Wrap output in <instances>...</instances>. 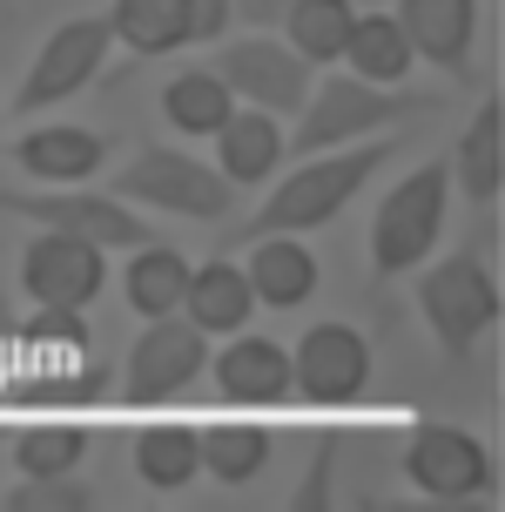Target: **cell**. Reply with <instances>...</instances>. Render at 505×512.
Instances as JSON below:
<instances>
[{
  "instance_id": "6da1fadb",
  "label": "cell",
  "mask_w": 505,
  "mask_h": 512,
  "mask_svg": "<svg viewBox=\"0 0 505 512\" xmlns=\"http://www.w3.org/2000/svg\"><path fill=\"white\" fill-rule=\"evenodd\" d=\"M398 149H404V135H384V128H378V135H364V142L303 155L297 169L263 196V209H256L250 223H236V236L256 243V236H310V230H324L330 216L351 209V196L378 176Z\"/></svg>"
},
{
  "instance_id": "7a4b0ae2",
  "label": "cell",
  "mask_w": 505,
  "mask_h": 512,
  "mask_svg": "<svg viewBox=\"0 0 505 512\" xmlns=\"http://www.w3.org/2000/svg\"><path fill=\"white\" fill-rule=\"evenodd\" d=\"M438 95H411L404 81H364V75H330L310 81V95L297 108V135H283L290 155H317V149H344V142H364L378 128L404 122V115H431Z\"/></svg>"
},
{
  "instance_id": "3957f363",
  "label": "cell",
  "mask_w": 505,
  "mask_h": 512,
  "mask_svg": "<svg viewBox=\"0 0 505 512\" xmlns=\"http://www.w3.org/2000/svg\"><path fill=\"white\" fill-rule=\"evenodd\" d=\"M108 196L149 209V216H182V223H229L236 216V182L216 169V162H196V155L169 149V142H142L128 155V169L108 176Z\"/></svg>"
},
{
  "instance_id": "277c9868",
  "label": "cell",
  "mask_w": 505,
  "mask_h": 512,
  "mask_svg": "<svg viewBox=\"0 0 505 512\" xmlns=\"http://www.w3.org/2000/svg\"><path fill=\"white\" fill-rule=\"evenodd\" d=\"M445 209H452V169L445 162H425L404 182H391L378 216H371V270L378 277H411L438 250Z\"/></svg>"
},
{
  "instance_id": "5b68a950",
  "label": "cell",
  "mask_w": 505,
  "mask_h": 512,
  "mask_svg": "<svg viewBox=\"0 0 505 512\" xmlns=\"http://www.w3.org/2000/svg\"><path fill=\"white\" fill-rule=\"evenodd\" d=\"M0 209L7 216H27L41 230H68L88 236L101 250H135L149 243L155 223H142V209L108 196V189H88V182H41V189H0Z\"/></svg>"
},
{
  "instance_id": "8992f818",
  "label": "cell",
  "mask_w": 505,
  "mask_h": 512,
  "mask_svg": "<svg viewBox=\"0 0 505 512\" xmlns=\"http://www.w3.org/2000/svg\"><path fill=\"white\" fill-rule=\"evenodd\" d=\"M425 277H418V310H425L431 337L452 351V358H472V344H479L492 324H499V277L485 270L479 250H458L445 263H418Z\"/></svg>"
},
{
  "instance_id": "52a82bcc",
  "label": "cell",
  "mask_w": 505,
  "mask_h": 512,
  "mask_svg": "<svg viewBox=\"0 0 505 512\" xmlns=\"http://www.w3.org/2000/svg\"><path fill=\"white\" fill-rule=\"evenodd\" d=\"M108 48H115L108 14H75V21H61L48 41H41V54L27 61V81H21V95H14V115H48V108L75 102L81 88L108 68Z\"/></svg>"
},
{
  "instance_id": "ba28073f",
  "label": "cell",
  "mask_w": 505,
  "mask_h": 512,
  "mask_svg": "<svg viewBox=\"0 0 505 512\" xmlns=\"http://www.w3.org/2000/svg\"><path fill=\"white\" fill-rule=\"evenodd\" d=\"M216 75L229 81V95H236L243 108L297 115L303 95H310V81H317V68L283 41L277 27H256V34H243V41H223V68H216Z\"/></svg>"
},
{
  "instance_id": "9c48e42d",
  "label": "cell",
  "mask_w": 505,
  "mask_h": 512,
  "mask_svg": "<svg viewBox=\"0 0 505 512\" xmlns=\"http://www.w3.org/2000/svg\"><path fill=\"white\" fill-rule=\"evenodd\" d=\"M371 384V337L357 324H310L290 351V391L310 398V405H357Z\"/></svg>"
},
{
  "instance_id": "30bf717a",
  "label": "cell",
  "mask_w": 505,
  "mask_h": 512,
  "mask_svg": "<svg viewBox=\"0 0 505 512\" xmlns=\"http://www.w3.org/2000/svg\"><path fill=\"white\" fill-rule=\"evenodd\" d=\"M202 364H209V337H202L182 310H169V317H149V331L135 337L122 384H128L135 405H169L182 391H196Z\"/></svg>"
},
{
  "instance_id": "8fae6325",
  "label": "cell",
  "mask_w": 505,
  "mask_h": 512,
  "mask_svg": "<svg viewBox=\"0 0 505 512\" xmlns=\"http://www.w3.org/2000/svg\"><path fill=\"white\" fill-rule=\"evenodd\" d=\"M108 283V250L68 230H34V243L21 250V290L34 304H61V310H88Z\"/></svg>"
},
{
  "instance_id": "7c38bea8",
  "label": "cell",
  "mask_w": 505,
  "mask_h": 512,
  "mask_svg": "<svg viewBox=\"0 0 505 512\" xmlns=\"http://www.w3.org/2000/svg\"><path fill=\"white\" fill-rule=\"evenodd\" d=\"M404 479L438 506H458V499H479L492 486V452L465 425H425L404 445Z\"/></svg>"
},
{
  "instance_id": "4fadbf2b",
  "label": "cell",
  "mask_w": 505,
  "mask_h": 512,
  "mask_svg": "<svg viewBox=\"0 0 505 512\" xmlns=\"http://www.w3.org/2000/svg\"><path fill=\"white\" fill-rule=\"evenodd\" d=\"M202 371L216 378V391H223L229 405H283V398H297L290 391V351H283L277 337H256L250 324L229 331V344Z\"/></svg>"
},
{
  "instance_id": "5bb4252c",
  "label": "cell",
  "mask_w": 505,
  "mask_h": 512,
  "mask_svg": "<svg viewBox=\"0 0 505 512\" xmlns=\"http://www.w3.org/2000/svg\"><path fill=\"white\" fill-rule=\"evenodd\" d=\"M404 27V41L418 61L445 68V75H465L472 68V41H479V0H398L391 7Z\"/></svg>"
},
{
  "instance_id": "9a60e30c",
  "label": "cell",
  "mask_w": 505,
  "mask_h": 512,
  "mask_svg": "<svg viewBox=\"0 0 505 512\" xmlns=\"http://www.w3.org/2000/svg\"><path fill=\"white\" fill-rule=\"evenodd\" d=\"M14 169L34 182H95L108 169V135L81 122H41L14 142Z\"/></svg>"
},
{
  "instance_id": "2e32d148",
  "label": "cell",
  "mask_w": 505,
  "mask_h": 512,
  "mask_svg": "<svg viewBox=\"0 0 505 512\" xmlns=\"http://www.w3.org/2000/svg\"><path fill=\"white\" fill-rule=\"evenodd\" d=\"M209 142H216V169H223L236 189H256V182H270L283 162H290L283 115H263V108H229L223 128H216Z\"/></svg>"
},
{
  "instance_id": "e0dca14e",
  "label": "cell",
  "mask_w": 505,
  "mask_h": 512,
  "mask_svg": "<svg viewBox=\"0 0 505 512\" xmlns=\"http://www.w3.org/2000/svg\"><path fill=\"white\" fill-rule=\"evenodd\" d=\"M445 169H452V189H465L472 209L499 203V189H505V102L499 95H485L472 108V122H465V135H458Z\"/></svg>"
},
{
  "instance_id": "ac0fdd59",
  "label": "cell",
  "mask_w": 505,
  "mask_h": 512,
  "mask_svg": "<svg viewBox=\"0 0 505 512\" xmlns=\"http://www.w3.org/2000/svg\"><path fill=\"white\" fill-rule=\"evenodd\" d=\"M182 317L196 324L202 337H229L256 317V290L243 277V263L229 256H209V263H189V283H182Z\"/></svg>"
},
{
  "instance_id": "d6986e66",
  "label": "cell",
  "mask_w": 505,
  "mask_h": 512,
  "mask_svg": "<svg viewBox=\"0 0 505 512\" xmlns=\"http://www.w3.org/2000/svg\"><path fill=\"white\" fill-rule=\"evenodd\" d=\"M243 277H250V290H256V304H263V310H297V304L317 297L324 270H317V256H310L303 236H256Z\"/></svg>"
},
{
  "instance_id": "ffe728a7",
  "label": "cell",
  "mask_w": 505,
  "mask_h": 512,
  "mask_svg": "<svg viewBox=\"0 0 505 512\" xmlns=\"http://www.w3.org/2000/svg\"><path fill=\"white\" fill-rule=\"evenodd\" d=\"M196 452H202V472L216 479V486H250L270 472V452H277V438L250 425V418H223V425H202L196 432Z\"/></svg>"
},
{
  "instance_id": "44dd1931",
  "label": "cell",
  "mask_w": 505,
  "mask_h": 512,
  "mask_svg": "<svg viewBox=\"0 0 505 512\" xmlns=\"http://www.w3.org/2000/svg\"><path fill=\"white\" fill-rule=\"evenodd\" d=\"M182 283H189V256L176 243H135L128 250V270H122V297L135 317H169L182 310Z\"/></svg>"
},
{
  "instance_id": "7402d4cb",
  "label": "cell",
  "mask_w": 505,
  "mask_h": 512,
  "mask_svg": "<svg viewBox=\"0 0 505 512\" xmlns=\"http://www.w3.org/2000/svg\"><path fill=\"white\" fill-rule=\"evenodd\" d=\"M108 34L128 54H176L189 48V0H115Z\"/></svg>"
},
{
  "instance_id": "603a6c76",
  "label": "cell",
  "mask_w": 505,
  "mask_h": 512,
  "mask_svg": "<svg viewBox=\"0 0 505 512\" xmlns=\"http://www.w3.org/2000/svg\"><path fill=\"white\" fill-rule=\"evenodd\" d=\"M351 21H357V0H290V14L277 27L310 68H330L351 41Z\"/></svg>"
},
{
  "instance_id": "cb8c5ba5",
  "label": "cell",
  "mask_w": 505,
  "mask_h": 512,
  "mask_svg": "<svg viewBox=\"0 0 505 512\" xmlns=\"http://www.w3.org/2000/svg\"><path fill=\"white\" fill-rule=\"evenodd\" d=\"M351 75H364V81H404L411 75V41H404V27H398V14H357L351 21V41H344V54H337Z\"/></svg>"
},
{
  "instance_id": "d4e9b609",
  "label": "cell",
  "mask_w": 505,
  "mask_h": 512,
  "mask_svg": "<svg viewBox=\"0 0 505 512\" xmlns=\"http://www.w3.org/2000/svg\"><path fill=\"white\" fill-rule=\"evenodd\" d=\"M135 479L155 492H182L189 479H202L196 425H149V432L135 438Z\"/></svg>"
},
{
  "instance_id": "484cf974",
  "label": "cell",
  "mask_w": 505,
  "mask_h": 512,
  "mask_svg": "<svg viewBox=\"0 0 505 512\" xmlns=\"http://www.w3.org/2000/svg\"><path fill=\"white\" fill-rule=\"evenodd\" d=\"M229 108H236V95H229V81L216 75V68H182V75L162 88V115H169L182 135H216Z\"/></svg>"
},
{
  "instance_id": "4316f807",
  "label": "cell",
  "mask_w": 505,
  "mask_h": 512,
  "mask_svg": "<svg viewBox=\"0 0 505 512\" xmlns=\"http://www.w3.org/2000/svg\"><path fill=\"white\" fill-rule=\"evenodd\" d=\"M88 459V432L81 425H34L14 438V472L21 479H61Z\"/></svg>"
},
{
  "instance_id": "83f0119b",
  "label": "cell",
  "mask_w": 505,
  "mask_h": 512,
  "mask_svg": "<svg viewBox=\"0 0 505 512\" xmlns=\"http://www.w3.org/2000/svg\"><path fill=\"white\" fill-rule=\"evenodd\" d=\"M95 506V492L81 486L75 472H61V479H21V486L7 492V512H88Z\"/></svg>"
},
{
  "instance_id": "f1b7e54d",
  "label": "cell",
  "mask_w": 505,
  "mask_h": 512,
  "mask_svg": "<svg viewBox=\"0 0 505 512\" xmlns=\"http://www.w3.org/2000/svg\"><path fill=\"white\" fill-rule=\"evenodd\" d=\"M330 465H337V438L317 445V459H310V472H303V486L290 492V506H297V512H324L330 506Z\"/></svg>"
},
{
  "instance_id": "f546056e",
  "label": "cell",
  "mask_w": 505,
  "mask_h": 512,
  "mask_svg": "<svg viewBox=\"0 0 505 512\" xmlns=\"http://www.w3.org/2000/svg\"><path fill=\"white\" fill-rule=\"evenodd\" d=\"M229 21H236L229 0H189V48H216Z\"/></svg>"
},
{
  "instance_id": "4dcf8cb0",
  "label": "cell",
  "mask_w": 505,
  "mask_h": 512,
  "mask_svg": "<svg viewBox=\"0 0 505 512\" xmlns=\"http://www.w3.org/2000/svg\"><path fill=\"white\" fill-rule=\"evenodd\" d=\"M229 14L250 21V27H277L283 14H290V0H229Z\"/></svg>"
},
{
  "instance_id": "1f68e13d",
  "label": "cell",
  "mask_w": 505,
  "mask_h": 512,
  "mask_svg": "<svg viewBox=\"0 0 505 512\" xmlns=\"http://www.w3.org/2000/svg\"><path fill=\"white\" fill-rule=\"evenodd\" d=\"M0 128H7V108H0Z\"/></svg>"
}]
</instances>
